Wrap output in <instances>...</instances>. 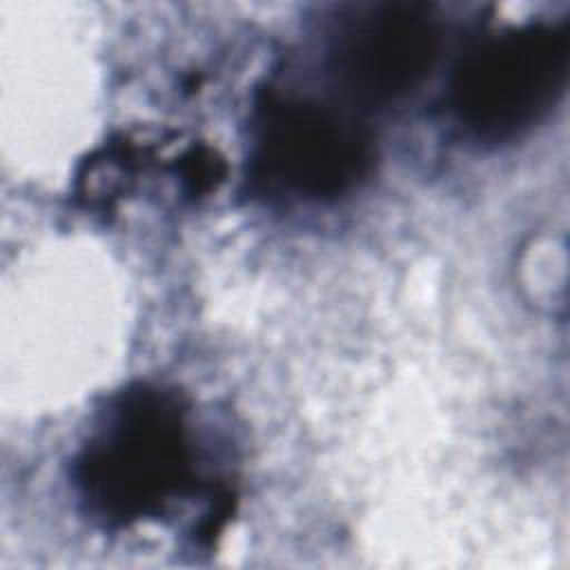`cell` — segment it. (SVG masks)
Returning a JSON list of instances; mask_svg holds the SVG:
<instances>
[{
    "instance_id": "obj_1",
    "label": "cell",
    "mask_w": 570,
    "mask_h": 570,
    "mask_svg": "<svg viewBox=\"0 0 570 570\" xmlns=\"http://www.w3.org/2000/svg\"><path fill=\"white\" fill-rule=\"evenodd\" d=\"M191 474L185 407L154 385L122 392L76 461L80 499L107 525L158 517L187 490Z\"/></svg>"
},
{
    "instance_id": "obj_2",
    "label": "cell",
    "mask_w": 570,
    "mask_h": 570,
    "mask_svg": "<svg viewBox=\"0 0 570 570\" xmlns=\"http://www.w3.org/2000/svg\"><path fill=\"white\" fill-rule=\"evenodd\" d=\"M570 65L566 27L532 22L472 47L454 69L450 109L474 136L521 134L559 100Z\"/></svg>"
},
{
    "instance_id": "obj_3",
    "label": "cell",
    "mask_w": 570,
    "mask_h": 570,
    "mask_svg": "<svg viewBox=\"0 0 570 570\" xmlns=\"http://www.w3.org/2000/svg\"><path fill=\"white\" fill-rule=\"evenodd\" d=\"M258 174L301 196H338L367 171V131L347 114L309 98L267 96L258 109Z\"/></svg>"
},
{
    "instance_id": "obj_4",
    "label": "cell",
    "mask_w": 570,
    "mask_h": 570,
    "mask_svg": "<svg viewBox=\"0 0 570 570\" xmlns=\"http://www.w3.org/2000/svg\"><path fill=\"white\" fill-rule=\"evenodd\" d=\"M439 42V22L428 4H367L356 9L336 33L332 69L356 102L387 105L430 76Z\"/></svg>"
},
{
    "instance_id": "obj_5",
    "label": "cell",
    "mask_w": 570,
    "mask_h": 570,
    "mask_svg": "<svg viewBox=\"0 0 570 570\" xmlns=\"http://www.w3.org/2000/svg\"><path fill=\"white\" fill-rule=\"evenodd\" d=\"M131 154L125 145L105 147L91 160H87L80 174V196L91 205H105L125 189V180L131 176Z\"/></svg>"
},
{
    "instance_id": "obj_6",
    "label": "cell",
    "mask_w": 570,
    "mask_h": 570,
    "mask_svg": "<svg viewBox=\"0 0 570 570\" xmlns=\"http://www.w3.org/2000/svg\"><path fill=\"white\" fill-rule=\"evenodd\" d=\"M223 174H225V163L209 147H191L180 158L183 183L194 196L214 189L216 183L223 178Z\"/></svg>"
}]
</instances>
